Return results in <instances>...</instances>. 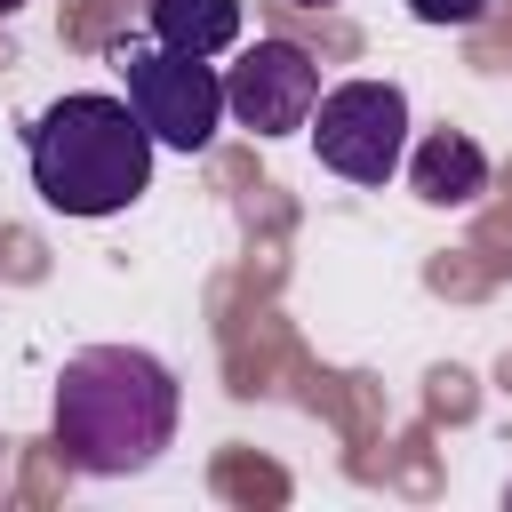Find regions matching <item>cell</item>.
<instances>
[{
  "instance_id": "obj_1",
  "label": "cell",
  "mask_w": 512,
  "mask_h": 512,
  "mask_svg": "<svg viewBox=\"0 0 512 512\" xmlns=\"http://www.w3.org/2000/svg\"><path fill=\"white\" fill-rule=\"evenodd\" d=\"M176 408L184 392L168 360H152L144 344H88L56 376V448L72 472L120 480L176 440Z\"/></svg>"
},
{
  "instance_id": "obj_2",
  "label": "cell",
  "mask_w": 512,
  "mask_h": 512,
  "mask_svg": "<svg viewBox=\"0 0 512 512\" xmlns=\"http://www.w3.org/2000/svg\"><path fill=\"white\" fill-rule=\"evenodd\" d=\"M24 160H32V192L56 216H120L152 184V128L136 120L128 96L72 88L32 120Z\"/></svg>"
},
{
  "instance_id": "obj_3",
  "label": "cell",
  "mask_w": 512,
  "mask_h": 512,
  "mask_svg": "<svg viewBox=\"0 0 512 512\" xmlns=\"http://www.w3.org/2000/svg\"><path fill=\"white\" fill-rule=\"evenodd\" d=\"M112 64H120L128 104L152 128V144H176V152H208L216 144L224 72L208 56H184V48H160V40H112Z\"/></svg>"
},
{
  "instance_id": "obj_4",
  "label": "cell",
  "mask_w": 512,
  "mask_h": 512,
  "mask_svg": "<svg viewBox=\"0 0 512 512\" xmlns=\"http://www.w3.org/2000/svg\"><path fill=\"white\" fill-rule=\"evenodd\" d=\"M312 144L336 176L352 184H384L408 152V96L392 80H344L312 104Z\"/></svg>"
},
{
  "instance_id": "obj_5",
  "label": "cell",
  "mask_w": 512,
  "mask_h": 512,
  "mask_svg": "<svg viewBox=\"0 0 512 512\" xmlns=\"http://www.w3.org/2000/svg\"><path fill=\"white\" fill-rule=\"evenodd\" d=\"M312 104H320V64L296 40H248L240 64L224 72V112L240 128H256V136L312 128Z\"/></svg>"
},
{
  "instance_id": "obj_6",
  "label": "cell",
  "mask_w": 512,
  "mask_h": 512,
  "mask_svg": "<svg viewBox=\"0 0 512 512\" xmlns=\"http://www.w3.org/2000/svg\"><path fill=\"white\" fill-rule=\"evenodd\" d=\"M408 184H416V200H432V208H464V200L488 192V160H480L472 136L432 128V136L416 144V160H408Z\"/></svg>"
},
{
  "instance_id": "obj_7",
  "label": "cell",
  "mask_w": 512,
  "mask_h": 512,
  "mask_svg": "<svg viewBox=\"0 0 512 512\" xmlns=\"http://www.w3.org/2000/svg\"><path fill=\"white\" fill-rule=\"evenodd\" d=\"M152 40L184 56H224L240 40V0H152Z\"/></svg>"
},
{
  "instance_id": "obj_8",
  "label": "cell",
  "mask_w": 512,
  "mask_h": 512,
  "mask_svg": "<svg viewBox=\"0 0 512 512\" xmlns=\"http://www.w3.org/2000/svg\"><path fill=\"white\" fill-rule=\"evenodd\" d=\"M408 8H416L424 24H472V16L488 8V0H408Z\"/></svg>"
},
{
  "instance_id": "obj_9",
  "label": "cell",
  "mask_w": 512,
  "mask_h": 512,
  "mask_svg": "<svg viewBox=\"0 0 512 512\" xmlns=\"http://www.w3.org/2000/svg\"><path fill=\"white\" fill-rule=\"evenodd\" d=\"M296 8H336V0H296Z\"/></svg>"
},
{
  "instance_id": "obj_10",
  "label": "cell",
  "mask_w": 512,
  "mask_h": 512,
  "mask_svg": "<svg viewBox=\"0 0 512 512\" xmlns=\"http://www.w3.org/2000/svg\"><path fill=\"white\" fill-rule=\"evenodd\" d=\"M8 8H24V0H0V16H8Z\"/></svg>"
}]
</instances>
